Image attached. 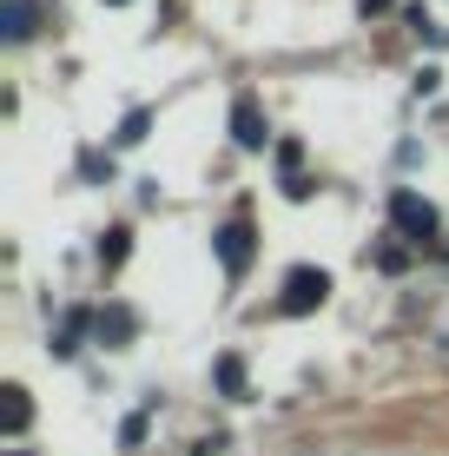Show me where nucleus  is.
I'll list each match as a JSON object with an SVG mask.
<instances>
[{"label":"nucleus","mask_w":449,"mask_h":456,"mask_svg":"<svg viewBox=\"0 0 449 456\" xmlns=\"http://www.w3.org/2000/svg\"><path fill=\"white\" fill-rule=\"evenodd\" d=\"M390 225L404 232L410 245H429V239H437V225H443V218H437V206H429L423 192H410V185H404V192H390Z\"/></svg>","instance_id":"1"},{"label":"nucleus","mask_w":449,"mask_h":456,"mask_svg":"<svg viewBox=\"0 0 449 456\" xmlns=\"http://www.w3.org/2000/svg\"><path fill=\"white\" fill-rule=\"evenodd\" d=\"M324 297H331V272H317V265H298V272L285 278V297H277V305H285L291 318H304V311H317Z\"/></svg>","instance_id":"2"},{"label":"nucleus","mask_w":449,"mask_h":456,"mask_svg":"<svg viewBox=\"0 0 449 456\" xmlns=\"http://www.w3.org/2000/svg\"><path fill=\"white\" fill-rule=\"evenodd\" d=\"M219 258H225V272H231V278H245V272H252V258H258V232L245 225V218L219 225Z\"/></svg>","instance_id":"3"},{"label":"nucleus","mask_w":449,"mask_h":456,"mask_svg":"<svg viewBox=\"0 0 449 456\" xmlns=\"http://www.w3.org/2000/svg\"><path fill=\"white\" fill-rule=\"evenodd\" d=\"M231 139H238L245 152L271 146V126H265V113H258V100H231Z\"/></svg>","instance_id":"4"},{"label":"nucleus","mask_w":449,"mask_h":456,"mask_svg":"<svg viewBox=\"0 0 449 456\" xmlns=\"http://www.w3.org/2000/svg\"><path fill=\"white\" fill-rule=\"evenodd\" d=\"M92 331H100V344H113V351H119V344H132V331H139V318H132L126 305H106L100 318H92Z\"/></svg>","instance_id":"5"},{"label":"nucleus","mask_w":449,"mask_h":456,"mask_svg":"<svg viewBox=\"0 0 449 456\" xmlns=\"http://www.w3.org/2000/svg\"><path fill=\"white\" fill-rule=\"evenodd\" d=\"M0 397H7V403H0V423H7V436H20L27 423H34V403H27V390H20V384H7Z\"/></svg>","instance_id":"6"},{"label":"nucleus","mask_w":449,"mask_h":456,"mask_svg":"<svg viewBox=\"0 0 449 456\" xmlns=\"http://www.w3.org/2000/svg\"><path fill=\"white\" fill-rule=\"evenodd\" d=\"M92 318H100V311H67V324H60V338H53V357H73V351H80V338H86Z\"/></svg>","instance_id":"7"},{"label":"nucleus","mask_w":449,"mask_h":456,"mask_svg":"<svg viewBox=\"0 0 449 456\" xmlns=\"http://www.w3.org/2000/svg\"><path fill=\"white\" fill-rule=\"evenodd\" d=\"M0 34H7V40L34 34V0H7V7H0Z\"/></svg>","instance_id":"8"},{"label":"nucleus","mask_w":449,"mask_h":456,"mask_svg":"<svg viewBox=\"0 0 449 456\" xmlns=\"http://www.w3.org/2000/svg\"><path fill=\"white\" fill-rule=\"evenodd\" d=\"M126 251H132V232L113 225V232L100 239V265H106V272H119V265H126Z\"/></svg>","instance_id":"9"},{"label":"nucleus","mask_w":449,"mask_h":456,"mask_svg":"<svg viewBox=\"0 0 449 456\" xmlns=\"http://www.w3.org/2000/svg\"><path fill=\"white\" fill-rule=\"evenodd\" d=\"M212 377H219L225 397H245V357H219V364H212Z\"/></svg>","instance_id":"10"},{"label":"nucleus","mask_w":449,"mask_h":456,"mask_svg":"<svg viewBox=\"0 0 449 456\" xmlns=\"http://www.w3.org/2000/svg\"><path fill=\"white\" fill-rule=\"evenodd\" d=\"M146 126H152V113H146V106H132V113L119 119V133H113V139H119V146H139V139H146Z\"/></svg>","instance_id":"11"},{"label":"nucleus","mask_w":449,"mask_h":456,"mask_svg":"<svg viewBox=\"0 0 449 456\" xmlns=\"http://www.w3.org/2000/svg\"><path fill=\"white\" fill-rule=\"evenodd\" d=\"M298 159H304V146H298V139H277V166H285V179H304Z\"/></svg>","instance_id":"12"},{"label":"nucleus","mask_w":449,"mask_h":456,"mask_svg":"<svg viewBox=\"0 0 449 456\" xmlns=\"http://www.w3.org/2000/svg\"><path fill=\"white\" fill-rule=\"evenodd\" d=\"M119 444H126V450L146 444V417H126V423H119Z\"/></svg>","instance_id":"13"},{"label":"nucleus","mask_w":449,"mask_h":456,"mask_svg":"<svg viewBox=\"0 0 449 456\" xmlns=\"http://www.w3.org/2000/svg\"><path fill=\"white\" fill-rule=\"evenodd\" d=\"M397 7V0H357V13H364V20H370V13H390Z\"/></svg>","instance_id":"14"},{"label":"nucleus","mask_w":449,"mask_h":456,"mask_svg":"<svg viewBox=\"0 0 449 456\" xmlns=\"http://www.w3.org/2000/svg\"><path fill=\"white\" fill-rule=\"evenodd\" d=\"M106 7H126V0H106Z\"/></svg>","instance_id":"15"},{"label":"nucleus","mask_w":449,"mask_h":456,"mask_svg":"<svg viewBox=\"0 0 449 456\" xmlns=\"http://www.w3.org/2000/svg\"><path fill=\"white\" fill-rule=\"evenodd\" d=\"M7 456H27V450H7Z\"/></svg>","instance_id":"16"}]
</instances>
